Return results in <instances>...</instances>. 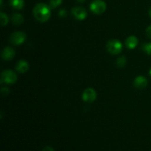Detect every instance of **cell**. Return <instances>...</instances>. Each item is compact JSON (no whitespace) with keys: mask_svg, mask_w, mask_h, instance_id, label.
I'll use <instances>...</instances> for the list:
<instances>
[{"mask_svg":"<svg viewBox=\"0 0 151 151\" xmlns=\"http://www.w3.org/2000/svg\"><path fill=\"white\" fill-rule=\"evenodd\" d=\"M16 69L20 73H25L29 69V64L24 60H20L16 65Z\"/></svg>","mask_w":151,"mask_h":151,"instance_id":"11","label":"cell"},{"mask_svg":"<svg viewBox=\"0 0 151 151\" xmlns=\"http://www.w3.org/2000/svg\"><path fill=\"white\" fill-rule=\"evenodd\" d=\"M96 98H97V93L94 88H88L84 90L83 92L82 99L86 103H93L94 101H95Z\"/></svg>","mask_w":151,"mask_h":151,"instance_id":"6","label":"cell"},{"mask_svg":"<svg viewBox=\"0 0 151 151\" xmlns=\"http://www.w3.org/2000/svg\"><path fill=\"white\" fill-rule=\"evenodd\" d=\"M148 13H149V16H150V19H151V7H150V9H149Z\"/></svg>","mask_w":151,"mask_h":151,"instance_id":"23","label":"cell"},{"mask_svg":"<svg viewBox=\"0 0 151 151\" xmlns=\"http://www.w3.org/2000/svg\"><path fill=\"white\" fill-rule=\"evenodd\" d=\"M148 82L146 78L144 76H138L135 78L134 81V85L138 89H144L147 87Z\"/></svg>","mask_w":151,"mask_h":151,"instance_id":"9","label":"cell"},{"mask_svg":"<svg viewBox=\"0 0 151 151\" xmlns=\"http://www.w3.org/2000/svg\"><path fill=\"white\" fill-rule=\"evenodd\" d=\"M149 75H150V76L151 77V68H150V72H149Z\"/></svg>","mask_w":151,"mask_h":151,"instance_id":"24","label":"cell"},{"mask_svg":"<svg viewBox=\"0 0 151 151\" xmlns=\"http://www.w3.org/2000/svg\"><path fill=\"white\" fill-rule=\"evenodd\" d=\"M62 2H63V0H50V6L52 9H55L56 7L60 5Z\"/></svg>","mask_w":151,"mask_h":151,"instance_id":"16","label":"cell"},{"mask_svg":"<svg viewBox=\"0 0 151 151\" xmlns=\"http://www.w3.org/2000/svg\"><path fill=\"white\" fill-rule=\"evenodd\" d=\"M107 8L106 3L103 0H94L90 4V10L93 13L97 15L104 13Z\"/></svg>","mask_w":151,"mask_h":151,"instance_id":"4","label":"cell"},{"mask_svg":"<svg viewBox=\"0 0 151 151\" xmlns=\"http://www.w3.org/2000/svg\"><path fill=\"white\" fill-rule=\"evenodd\" d=\"M116 66H117L118 67L123 68L127 63V60L126 58H125V56H121V57L118 58L116 59Z\"/></svg>","mask_w":151,"mask_h":151,"instance_id":"14","label":"cell"},{"mask_svg":"<svg viewBox=\"0 0 151 151\" xmlns=\"http://www.w3.org/2000/svg\"><path fill=\"white\" fill-rule=\"evenodd\" d=\"M143 50L147 53L148 55L151 56V43H147L145 44L142 47Z\"/></svg>","mask_w":151,"mask_h":151,"instance_id":"17","label":"cell"},{"mask_svg":"<svg viewBox=\"0 0 151 151\" xmlns=\"http://www.w3.org/2000/svg\"><path fill=\"white\" fill-rule=\"evenodd\" d=\"M76 1L79 3H84L86 0H76Z\"/></svg>","mask_w":151,"mask_h":151,"instance_id":"22","label":"cell"},{"mask_svg":"<svg viewBox=\"0 0 151 151\" xmlns=\"http://www.w3.org/2000/svg\"><path fill=\"white\" fill-rule=\"evenodd\" d=\"M0 19H1V26H5V25H7V24H8V22H9L8 17H7V16L5 14V13H2V12L0 13Z\"/></svg>","mask_w":151,"mask_h":151,"instance_id":"15","label":"cell"},{"mask_svg":"<svg viewBox=\"0 0 151 151\" xmlns=\"http://www.w3.org/2000/svg\"><path fill=\"white\" fill-rule=\"evenodd\" d=\"M1 93L2 95L6 96L10 93V89H9L7 87H2V88H1Z\"/></svg>","mask_w":151,"mask_h":151,"instance_id":"18","label":"cell"},{"mask_svg":"<svg viewBox=\"0 0 151 151\" xmlns=\"http://www.w3.org/2000/svg\"><path fill=\"white\" fill-rule=\"evenodd\" d=\"M26 34L22 31H16L10 36V42L13 45L19 46L23 44L26 40Z\"/></svg>","mask_w":151,"mask_h":151,"instance_id":"5","label":"cell"},{"mask_svg":"<svg viewBox=\"0 0 151 151\" xmlns=\"http://www.w3.org/2000/svg\"><path fill=\"white\" fill-rule=\"evenodd\" d=\"M17 75L15 72L10 69H6L3 71L1 75V83L13 84L17 81Z\"/></svg>","mask_w":151,"mask_h":151,"instance_id":"3","label":"cell"},{"mask_svg":"<svg viewBox=\"0 0 151 151\" xmlns=\"http://www.w3.org/2000/svg\"><path fill=\"white\" fill-rule=\"evenodd\" d=\"M59 16H60V17H66V10H63V9H62V10H60V11H59Z\"/></svg>","mask_w":151,"mask_h":151,"instance_id":"19","label":"cell"},{"mask_svg":"<svg viewBox=\"0 0 151 151\" xmlns=\"http://www.w3.org/2000/svg\"><path fill=\"white\" fill-rule=\"evenodd\" d=\"M125 47L129 50H134L138 45V38L134 35L128 37L125 41Z\"/></svg>","mask_w":151,"mask_h":151,"instance_id":"10","label":"cell"},{"mask_svg":"<svg viewBox=\"0 0 151 151\" xmlns=\"http://www.w3.org/2000/svg\"><path fill=\"white\" fill-rule=\"evenodd\" d=\"M106 49L110 54L118 55L122 51L123 46L119 40L111 39L106 44Z\"/></svg>","mask_w":151,"mask_h":151,"instance_id":"2","label":"cell"},{"mask_svg":"<svg viewBox=\"0 0 151 151\" xmlns=\"http://www.w3.org/2000/svg\"><path fill=\"white\" fill-rule=\"evenodd\" d=\"M51 9L50 6L45 3H38L34 7L32 13L37 21L44 23L50 19Z\"/></svg>","mask_w":151,"mask_h":151,"instance_id":"1","label":"cell"},{"mask_svg":"<svg viewBox=\"0 0 151 151\" xmlns=\"http://www.w3.org/2000/svg\"><path fill=\"white\" fill-rule=\"evenodd\" d=\"M42 151H55L54 149L52 147H50V146H47V147H45L44 149H43Z\"/></svg>","mask_w":151,"mask_h":151,"instance_id":"21","label":"cell"},{"mask_svg":"<svg viewBox=\"0 0 151 151\" xmlns=\"http://www.w3.org/2000/svg\"><path fill=\"white\" fill-rule=\"evenodd\" d=\"M146 34H147V37L151 39V25H150L146 29Z\"/></svg>","mask_w":151,"mask_h":151,"instance_id":"20","label":"cell"},{"mask_svg":"<svg viewBox=\"0 0 151 151\" xmlns=\"http://www.w3.org/2000/svg\"><path fill=\"white\" fill-rule=\"evenodd\" d=\"M10 5L15 10H22L24 6V0H10Z\"/></svg>","mask_w":151,"mask_h":151,"instance_id":"12","label":"cell"},{"mask_svg":"<svg viewBox=\"0 0 151 151\" xmlns=\"http://www.w3.org/2000/svg\"><path fill=\"white\" fill-rule=\"evenodd\" d=\"M72 14L75 19L84 20L87 16V12L85 8L82 7H74L72 9Z\"/></svg>","mask_w":151,"mask_h":151,"instance_id":"7","label":"cell"},{"mask_svg":"<svg viewBox=\"0 0 151 151\" xmlns=\"http://www.w3.org/2000/svg\"><path fill=\"white\" fill-rule=\"evenodd\" d=\"M15 55H16V52H15L14 49L12 48L11 47H4L1 52V58L3 60H6V61L11 60L14 58Z\"/></svg>","mask_w":151,"mask_h":151,"instance_id":"8","label":"cell"},{"mask_svg":"<svg viewBox=\"0 0 151 151\" xmlns=\"http://www.w3.org/2000/svg\"><path fill=\"white\" fill-rule=\"evenodd\" d=\"M11 20L14 24L16 25H19L22 24L24 22V17L22 14L20 13H13L11 16Z\"/></svg>","mask_w":151,"mask_h":151,"instance_id":"13","label":"cell"}]
</instances>
